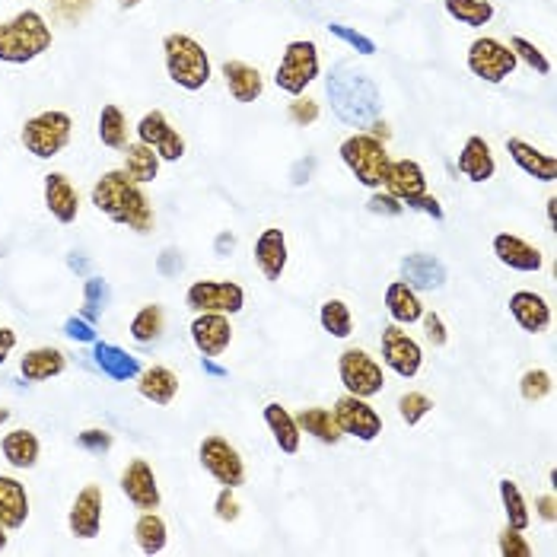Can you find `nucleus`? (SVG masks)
I'll return each instance as SVG.
<instances>
[{"label":"nucleus","mask_w":557,"mask_h":557,"mask_svg":"<svg viewBox=\"0 0 557 557\" xmlns=\"http://www.w3.org/2000/svg\"><path fill=\"white\" fill-rule=\"evenodd\" d=\"M10 421V411L7 408H0V424H7Z\"/></svg>","instance_id":"obj_63"},{"label":"nucleus","mask_w":557,"mask_h":557,"mask_svg":"<svg viewBox=\"0 0 557 557\" xmlns=\"http://www.w3.org/2000/svg\"><path fill=\"white\" fill-rule=\"evenodd\" d=\"M497 548H500L503 557H532V545L526 542V535H522L519 529H513V526H507L500 532Z\"/></svg>","instance_id":"obj_46"},{"label":"nucleus","mask_w":557,"mask_h":557,"mask_svg":"<svg viewBox=\"0 0 557 557\" xmlns=\"http://www.w3.org/2000/svg\"><path fill=\"white\" fill-rule=\"evenodd\" d=\"M83 297H86L83 316H86V319H96L99 312L106 309V303H109V287H106V281H99V277H90V281H86V287H83Z\"/></svg>","instance_id":"obj_45"},{"label":"nucleus","mask_w":557,"mask_h":557,"mask_svg":"<svg viewBox=\"0 0 557 557\" xmlns=\"http://www.w3.org/2000/svg\"><path fill=\"white\" fill-rule=\"evenodd\" d=\"M338 153H341L344 166L351 169V176L360 185H367L373 191L386 185V172H389V163H392L386 141H379V137H373V134H351L341 144Z\"/></svg>","instance_id":"obj_5"},{"label":"nucleus","mask_w":557,"mask_h":557,"mask_svg":"<svg viewBox=\"0 0 557 557\" xmlns=\"http://www.w3.org/2000/svg\"><path fill=\"white\" fill-rule=\"evenodd\" d=\"M510 51L516 55V61L529 64V71H535L538 77H548V74H551V61L545 58V51H538L529 39L513 36V39H510Z\"/></svg>","instance_id":"obj_42"},{"label":"nucleus","mask_w":557,"mask_h":557,"mask_svg":"<svg viewBox=\"0 0 557 557\" xmlns=\"http://www.w3.org/2000/svg\"><path fill=\"white\" fill-rule=\"evenodd\" d=\"M93 357H96V367L106 373L109 379H115V382L137 379V376H141V370H144L141 360H137L134 354H128V351H121V347H115V344L96 341Z\"/></svg>","instance_id":"obj_31"},{"label":"nucleus","mask_w":557,"mask_h":557,"mask_svg":"<svg viewBox=\"0 0 557 557\" xmlns=\"http://www.w3.org/2000/svg\"><path fill=\"white\" fill-rule=\"evenodd\" d=\"M316 118H319V102H316V99L297 96V99L290 102V121H293V125L306 128V125H312Z\"/></svg>","instance_id":"obj_49"},{"label":"nucleus","mask_w":557,"mask_h":557,"mask_svg":"<svg viewBox=\"0 0 557 557\" xmlns=\"http://www.w3.org/2000/svg\"><path fill=\"white\" fill-rule=\"evenodd\" d=\"M64 335L67 338H74V341H83V344H96V332H93V325L90 322H83L77 316H71L64 322Z\"/></svg>","instance_id":"obj_53"},{"label":"nucleus","mask_w":557,"mask_h":557,"mask_svg":"<svg viewBox=\"0 0 557 557\" xmlns=\"http://www.w3.org/2000/svg\"><path fill=\"white\" fill-rule=\"evenodd\" d=\"M223 80H226V90L236 102H255L261 93H265V77H261L258 67L246 64V61H226L223 64Z\"/></svg>","instance_id":"obj_26"},{"label":"nucleus","mask_w":557,"mask_h":557,"mask_svg":"<svg viewBox=\"0 0 557 557\" xmlns=\"http://www.w3.org/2000/svg\"><path fill=\"white\" fill-rule=\"evenodd\" d=\"M99 141L109 150H125L128 147V118L118 106H102L99 112Z\"/></svg>","instance_id":"obj_37"},{"label":"nucleus","mask_w":557,"mask_h":557,"mask_svg":"<svg viewBox=\"0 0 557 557\" xmlns=\"http://www.w3.org/2000/svg\"><path fill=\"white\" fill-rule=\"evenodd\" d=\"M468 71H472L478 80L484 83H503L507 77H513L516 71V55L510 51V45H503L497 39H475L472 45H468Z\"/></svg>","instance_id":"obj_11"},{"label":"nucleus","mask_w":557,"mask_h":557,"mask_svg":"<svg viewBox=\"0 0 557 557\" xmlns=\"http://www.w3.org/2000/svg\"><path fill=\"white\" fill-rule=\"evenodd\" d=\"M118 4L128 10V7H137V4H141V0H118Z\"/></svg>","instance_id":"obj_62"},{"label":"nucleus","mask_w":557,"mask_h":557,"mask_svg":"<svg viewBox=\"0 0 557 557\" xmlns=\"http://www.w3.org/2000/svg\"><path fill=\"white\" fill-rule=\"evenodd\" d=\"M297 417V424H300V430L303 433H309L312 440H319V443H325V446H335V443H341V427H338V421H335V414L328 411V408H303L300 414H293Z\"/></svg>","instance_id":"obj_34"},{"label":"nucleus","mask_w":557,"mask_h":557,"mask_svg":"<svg viewBox=\"0 0 557 557\" xmlns=\"http://www.w3.org/2000/svg\"><path fill=\"white\" fill-rule=\"evenodd\" d=\"M319 322L332 338L344 341L354 335V316H351V306H347L344 300H325L319 309Z\"/></svg>","instance_id":"obj_40"},{"label":"nucleus","mask_w":557,"mask_h":557,"mask_svg":"<svg viewBox=\"0 0 557 557\" xmlns=\"http://www.w3.org/2000/svg\"><path fill=\"white\" fill-rule=\"evenodd\" d=\"M163 58L169 80L188 93H198L211 83V58L201 42H195L185 32H169L163 39Z\"/></svg>","instance_id":"obj_4"},{"label":"nucleus","mask_w":557,"mask_h":557,"mask_svg":"<svg viewBox=\"0 0 557 557\" xmlns=\"http://www.w3.org/2000/svg\"><path fill=\"white\" fill-rule=\"evenodd\" d=\"M29 519V494L26 484L10 475H0V522L7 529H20Z\"/></svg>","instance_id":"obj_29"},{"label":"nucleus","mask_w":557,"mask_h":557,"mask_svg":"<svg viewBox=\"0 0 557 557\" xmlns=\"http://www.w3.org/2000/svg\"><path fill=\"white\" fill-rule=\"evenodd\" d=\"M64 367H67V360L58 347H32L20 360V373L26 382H48V379L61 376Z\"/></svg>","instance_id":"obj_32"},{"label":"nucleus","mask_w":557,"mask_h":557,"mask_svg":"<svg viewBox=\"0 0 557 557\" xmlns=\"http://www.w3.org/2000/svg\"><path fill=\"white\" fill-rule=\"evenodd\" d=\"M443 7L452 20L468 29H481L491 23V16H494L491 0H443Z\"/></svg>","instance_id":"obj_36"},{"label":"nucleus","mask_w":557,"mask_h":557,"mask_svg":"<svg viewBox=\"0 0 557 557\" xmlns=\"http://www.w3.org/2000/svg\"><path fill=\"white\" fill-rule=\"evenodd\" d=\"M125 172L137 182V185H147L156 179V172H160V156L153 153V147L147 144H128L125 147Z\"/></svg>","instance_id":"obj_35"},{"label":"nucleus","mask_w":557,"mask_h":557,"mask_svg":"<svg viewBox=\"0 0 557 557\" xmlns=\"http://www.w3.org/2000/svg\"><path fill=\"white\" fill-rule=\"evenodd\" d=\"M367 207H370V214H382V217H402L405 214V201H398L395 195H389V191H382V188L373 191Z\"/></svg>","instance_id":"obj_48"},{"label":"nucleus","mask_w":557,"mask_h":557,"mask_svg":"<svg viewBox=\"0 0 557 557\" xmlns=\"http://www.w3.org/2000/svg\"><path fill=\"white\" fill-rule=\"evenodd\" d=\"M137 392H141V398H147V402L166 408L172 405V398L179 395V376L169 367H147L137 376Z\"/></svg>","instance_id":"obj_30"},{"label":"nucleus","mask_w":557,"mask_h":557,"mask_svg":"<svg viewBox=\"0 0 557 557\" xmlns=\"http://www.w3.org/2000/svg\"><path fill=\"white\" fill-rule=\"evenodd\" d=\"M405 207H411V211H421V214H427L433 220H443V207H440V201L433 198V195H421V198L408 201Z\"/></svg>","instance_id":"obj_54"},{"label":"nucleus","mask_w":557,"mask_h":557,"mask_svg":"<svg viewBox=\"0 0 557 557\" xmlns=\"http://www.w3.org/2000/svg\"><path fill=\"white\" fill-rule=\"evenodd\" d=\"M233 246H236V239H233L230 233H223V236L217 239V252H220V255H223L226 249H230V252H233Z\"/></svg>","instance_id":"obj_59"},{"label":"nucleus","mask_w":557,"mask_h":557,"mask_svg":"<svg viewBox=\"0 0 557 557\" xmlns=\"http://www.w3.org/2000/svg\"><path fill=\"white\" fill-rule=\"evenodd\" d=\"M16 347V332H10V328L0 325V363H4Z\"/></svg>","instance_id":"obj_57"},{"label":"nucleus","mask_w":557,"mask_h":557,"mask_svg":"<svg viewBox=\"0 0 557 557\" xmlns=\"http://www.w3.org/2000/svg\"><path fill=\"white\" fill-rule=\"evenodd\" d=\"M4 548H7V526L0 522V551H4Z\"/></svg>","instance_id":"obj_61"},{"label":"nucleus","mask_w":557,"mask_h":557,"mask_svg":"<svg viewBox=\"0 0 557 557\" xmlns=\"http://www.w3.org/2000/svg\"><path fill=\"white\" fill-rule=\"evenodd\" d=\"M134 542L144 554H160L166 548V522L153 510L141 513V519L134 522Z\"/></svg>","instance_id":"obj_39"},{"label":"nucleus","mask_w":557,"mask_h":557,"mask_svg":"<svg viewBox=\"0 0 557 557\" xmlns=\"http://www.w3.org/2000/svg\"><path fill=\"white\" fill-rule=\"evenodd\" d=\"M459 172L468 182H478V185L487 182V179H494L497 160H494V153H491V147H487L484 137L472 134L462 144V150H459Z\"/></svg>","instance_id":"obj_25"},{"label":"nucleus","mask_w":557,"mask_h":557,"mask_svg":"<svg viewBox=\"0 0 557 557\" xmlns=\"http://www.w3.org/2000/svg\"><path fill=\"white\" fill-rule=\"evenodd\" d=\"M510 316L516 325L529 335H542L551 325V306L545 297H538L532 290H516L510 297Z\"/></svg>","instance_id":"obj_21"},{"label":"nucleus","mask_w":557,"mask_h":557,"mask_svg":"<svg viewBox=\"0 0 557 557\" xmlns=\"http://www.w3.org/2000/svg\"><path fill=\"white\" fill-rule=\"evenodd\" d=\"M188 335L201 357H220L233 341V325L230 316H223V312H195Z\"/></svg>","instance_id":"obj_15"},{"label":"nucleus","mask_w":557,"mask_h":557,"mask_svg":"<svg viewBox=\"0 0 557 557\" xmlns=\"http://www.w3.org/2000/svg\"><path fill=\"white\" fill-rule=\"evenodd\" d=\"M121 491L134 503V510H141V513L160 507V484H156L150 462L144 459L128 462V468L121 472Z\"/></svg>","instance_id":"obj_16"},{"label":"nucleus","mask_w":557,"mask_h":557,"mask_svg":"<svg viewBox=\"0 0 557 557\" xmlns=\"http://www.w3.org/2000/svg\"><path fill=\"white\" fill-rule=\"evenodd\" d=\"M500 503H503V513H507V526L526 532L532 522V513H529V503H526V497H522L516 481H510V478L500 481Z\"/></svg>","instance_id":"obj_38"},{"label":"nucleus","mask_w":557,"mask_h":557,"mask_svg":"<svg viewBox=\"0 0 557 557\" xmlns=\"http://www.w3.org/2000/svg\"><path fill=\"white\" fill-rule=\"evenodd\" d=\"M389 191V195H395L398 201H414L427 195V176L421 163L414 160H392L389 163V172H386V185H382Z\"/></svg>","instance_id":"obj_23"},{"label":"nucleus","mask_w":557,"mask_h":557,"mask_svg":"<svg viewBox=\"0 0 557 557\" xmlns=\"http://www.w3.org/2000/svg\"><path fill=\"white\" fill-rule=\"evenodd\" d=\"M535 510H538V516H542L548 526H554L557 522V500H554V494H542L535 500Z\"/></svg>","instance_id":"obj_55"},{"label":"nucleus","mask_w":557,"mask_h":557,"mask_svg":"<svg viewBox=\"0 0 557 557\" xmlns=\"http://www.w3.org/2000/svg\"><path fill=\"white\" fill-rule=\"evenodd\" d=\"M51 26L36 10L16 13L13 20L0 23V61L4 64H26L51 48Z\"/></svg>","instance_id":"obj_3"},{"label":"nucleus","mask_w":557,"mask_h":557,"mask_svg":"<svg viewBox=\"0 0 557 557\" xmlns=\"http://www.w3.org/2000/svg\"><path fill=\"white\" fill-rule=\"evenodd\" d=\"M430 411H433V402L424 392H405L398 398V417H402L408 427H417Z\"/></svg>","instance_id":"obj_43"},{"label":"nucleus","mask_w":557,"mask_h":557,"mask_svg":"<svg viewBox=\"0 0 557 557\" xmlns=\"http://www.w3.org/2000/svg\"><path fill=\"white\" fill-rule=\"evenodd\" d=\"M93 204L99 214L112 217L115 223L128 226L134 233L153 230V207L125 169H112L93 185Z\"/></svg>","instance_id":"obj_2"},{"label":"nucleus","mask_w":557,"mask_h":557,"mask_svg":"<svg viewBox=\"0 0 557 557\" xmlns=\"http://www.w3.org/2000/svg\"><path fill=\"white\" fill-rule=\"evenodd\" d=\"M548 223L551 230H557V198H548Z\"/></svg>","instance_id":"obj_60"},{"label":"nucleus","mask_w":557,"mask_h":557,"mask_svg":"<svg viewBox=\"0 0 557 557\" xmlns=\"http://www.w3.org/2000/svg\"><path fill=\"white\" fill-rule=\"evenodd\" d=\"M319 77V48L306 42V39H297L284 48V58L277 64V74H274V83L277 90H284L290 96H303L306 86Z\"/></svg>","instance_id":"obj_8"},{"label":"nucleus","mask_w":557,"mask_h":557,"mask_svg":"<svg viewBox=\"0 0 557 557\" xmlns=\"http://www.w3.org/2000/svg\"><path fill=\"white\" fill-rule=\"evenodd\" d=\"M201 367H204V373H211V376H226V370L223 367H217V363H214V357H201Z\"/></svg>","instance_id":"obj_58"},{"label":"nucleus","mask_w":557,"mask_h":557,"mask_svg":"<svg viewBox=\"0 0 557 557\" xmlns=\"http://www.w3.org/2000/svg\"><path fill=\"white\" fill-rule=\"evenodd\" d=\"M160 271L163 274H179L182 271V255L179 252H163V258H160Z\"/></svg>","instance_id":"obj_56"},{"label":"nucleus","mask_w":557,"mask_h":557,"mask_svg":"<svg viewBox=\"0 0 557 557\" xmlns=\"http://www.w3.org/2000/svg\"><path fill=\"white\" fill-rule=\"evenodd\" d=\"M198 459L204 465V472L211 475L217 484L223 487H242L246 484V462H242L239 456V449L230 443V440H223V437H204L201 446H198Z\"/></svg>","instance_id":"obj_9"},{"label":"nucleus","mask_w":557,"mask_h":557,"mask_svg":"<svg viewBox=\"0 0 557 557\" xmlns=\"http://www.w3.org/2000/svg\"><path fill=\"white\" fill-rule=\"evenodd\" d=\"M554 389V382H551V373L548 370H526L519 379V392L526 402H542V398H548Z\"/></svg>","instance_id":"obj_44"},{"label":"nucleus","mask_w":557,"mask_h":557,"mask_svg":"<svg viewBox=\"0 0 557 557\" xmlns=\"http://www.w3.org/2000/svg\"><path fill=\"white\" fill-rule=\"evenodd\" d=\"M265 424L271 430V437L277 443V449L287 452V456H297L300 452V440H303V430L297 424V417H293L284 405H265Z\"/></svg>","instance_id":"obj_28"},{"label":"nucleus","mask_w":557,"mask_h":557,"mask_svg":"<svg viewBox=\"0 0 557 557\" xmlns=\"http://www.w3.org/2000/svg\"><path fill=\"white\" fill-rule=\"evenodd\" d=\"M402 277L405 284L417 293H430V290H443L446 284V265L437 255H427V252H414L402 258Z\"/></svg>","instance_id":"obj_20"},{"label":"nucleus","mask_w":557,"mask_h":557,"mask_svg":"<svg viewBox=\"0 0 557 557\" xmlns=\"http://www.w3.org/2000/svg\"><path fill=\"white\" fill-rule=\"evenodd\" d=\"M137 141L153 147V153L160 156V163H179L185 156L182 134L169 125V118L160 109L147 112L141 121H137Z\"/></svg>","instance_id":"obj_14"},{"label":"nucleus","mask_w":557,"mask_h":557,"mask_svg":"<svg viewBox=\"0 0 557 557\" xmlns=\"http://www.w3.org/2000/svg\"><path fill=\"white\" fill-rule=\"evenodd\" d=\"M67 526H71V535L83 538V542H90V538L99 535L102 529V487L99 484H86L77 494L71 513H67Z\"/></svg>","instance_id":"obj_17"},{"label":"nucleus","mask_w":557,"mask_h":557,"mask_svg":"<svg viewBox=\"0 0 557 557\" xmlns=\"http://www.w3.org/2000/svg\"><path fill=\"white\" fill-rule=\"evenodd\" d=\"M382 303H386V312H389V319L395 325H414V322H421V316H424L421 297H417V290H411L405 281H392L386 287Z\"/></svg>","instance_id":"obj_27"},{"label":"nucleus","mask_w":557,"mask_h":557,"mask_svg":"<svg viewBox=\"0 0 557 557\" xmlns=\"http://www.w3.org/2000/svg\"><path fill=\"white\" fill-rule=\"evenodd\" d=\"M325 93L332 99V109L338 121L347 128H370L382 112V96L373 77L351 64H338L325 80Z\"/></svg>","instance_id":"obj_1"},{"label":"nucleus","mask_w":557,"mask_h":557,"mask_svg":"<svg viewBox=\"0 0 557 557\" xmlns=\"http://www.w3.org/2000/svg\"><path fill=\"white\" fill-rule=\"evenodd\" d=\"M255 265L261 271L265 281H281V274L287 271V239L284 230H277V226H268V230H261V236L255 239Z\"/></svg>","instance_id":"obj_19"},{"label":"nucleus","mask_w":557,"mask_h":557,"mask_svg":"<svg viewBox=\"0 0 557 557\" xmlns=\"http://www.w3.org/2000/svg\"><path fill=\"white\" fill-rule=\"evenodd\" d=\"M507 153H510V160L526 172L529 179H538V182H545L551 185L557 179V160L551 153H542L538 147L526 144L522 137H510L507 141Z\"/></svg>","instance_id":"obj_24"},{"label":"nucleus","mask_w":557,"mask_h":557,"mask_svg":"<svg viewBox=\"0 0 557 557\" xmlns=\"http://www.w3.org/2000/svg\"><path fill=\"white\" fill-rule=\"evenodd\" d=\"M185 306L191 312H223L236 316L246 306V290L236 281H195L185 293Z\"/></svg>","instance_id":"obj_13"},{"label":"nucleus","mask_w":557,"mask_h":557,"mask_svg":"<svg viewBox=\"0 0 557 557\" xmlns=\"http://www.w3.org/2000/svg\"><path fill=\"white\" fill-rule=\"evenodd\" d=\"M74 121L67 112H39L36 118H29L23 125V147L36 156V160H51L58 156L67 144H71Z\"/></svg>","instance_id":"obj_6"},{"label":"nucleus","mask_w":557,"mask_h":557,"mask_svg":"<svg viewBox=\"0 0 557 557\" xmlns=\"http://www.w3.org/2000/svg\"><path fill=\"white\" fill-rule=\"evenodd\" d=\"M332 414H335V421H338L344 437H354L360 443H373L382 433V414L360 395L344 392L335 402Z\"/></svg>","instance_id":"obj_12"},{"label":"nucleus","mask_w":557,"mask_h":557,"mask_svg":"<svg viewBox=\"0 0 557 557\" xmlns=\"http://www.w3.org/2000/svg\"><path fill=\"white\" fill-rule=\"evenodd\" d=\"M45 207L58 223H74L80 214V191L64 172H51L45 176Z\"/></svg>","instance_id":"obj_22"},{"label":"nucleus","mask_w":557,"mask_h":557,"mask_svg":"<svg viewBox=\"0 0 557 557\" xmlns=\"http://www.w3.org/2000/svg\"><path fill=\"white\" fill-rule=\"evenodd\" d=\"M77 443L86 449V452H96V456H102V452H109L112 449V433L109 430H99V427H93V430H83L80 437H77Z\"/></svg>","instance_id":"obj_50"},{"label":"nucleus","mask_w":557,"mask_h":557,"mask_svg":"<svg viewBox=\"0 0 557 557\" xmlns=\"http://www.w3.org/2000/svg\"><path fill=\"white\" fill-rule=\"evenodd\" d=\"M338 379L344 392L360 395V398H373L386 389V370L376 357H370L363 347H347L338 357Z\"/></svg>","instance_id":"obj_7"},{"label":"nucleus","mask_w":557,"mask_h":557,"mask_svg":"<svg viewBox=\"0 0 557 557\" xmlns=\"http://www.w3.org/2000/svg\"><path fill=\"white\" fill-rule=\"evenodd\" d=\"M0 452H4V459L20 468V472H26V468H36L39 462V437L32 430H10L4 440H0Z\"/></svg>","instance_id":"obj_33"},{"label":"nucleus","mask_w":557,"mask_h":557,"mask_svg":"<svg viewBox=\"0 0 557 557\" xmlns=\"http://www.w3.org/2000/svg\"><path fill=\"white\" fill-rule=\"evenodd\" d=\"M163 328H166V312H163V306L150 303V306H144V309L131 319V338H134L137 344H153L156 338L163 335Z\"/></svg>","instance_id":"obj_41"},{"label":"nucleus","mask_w":557,"mask_h":557,"mask_svg":"<svg viewBox=\"0 0 557 557\" xmlns=\"http://www.w3.org/2000/svg\"><path fill=\"white\" fill-rule=\"evenodd\" d=\"M379 354H382V367H389L395 376H402V379H414L424 367L421 344L405 332V325H395V322L382 328Z\"/></svg>","instance_id":"obj_10"},{"label":"nucleus","mask_w":557,"mask_h":557,"mask_svg":"<svg viewBox=\"0 0 557 557\" xmlns=\"http://www.w3.org/2000/svg\"><path fill=\"white\" fill-rule=\"evenodd\" d=\"M328 32H332V36H338L341 42H347L354 51H360V55H376V42L373 39H367L363 36V32H357V29H351V26H341V23H332L328 26Z\"/></svg>","instance_id":"obj_47"},{"label":"nucleus","mask_w":557,"mask_h":557,"mask_svg":"<svg viewBox=\"0 0 557 557\" xmlns=\"http://www.w3.org/2000/svg\"><path fill=\"white\" fill-rule=\"evenodd\" d=\"M214 513H217V519H223V522H236V519H239V500H236V494H233V487H223V491L217 494Z\"/></svg>","instance_id":"obj_52"},{"label":"nucleus","mask_w":557,"mask_h":557,"mask_svg":"<svg viewBox=\"0 0 557 557\" xmlns=\"http://www.w3.org/2000/svg\"><path fill=\"white\" fill-rule=\"evenodd\" d=\"M494 255L500 265H507L510 271H519V274H535L542 271L545 265V255L538 252L532 242L519 239L513 233H497L494 236Z\"/></svg>","instance_id":"obj_18"},{"label":"nucleus","mask_w":557,"mask_h":557,"mask_svg":"<svg viewBox=\"0 0 557 557\" xmlns=\"http://www.w3.org/2000/svg\"><path fill=\"white\" fill-rule=\"evenodd\" d=\"M421 322H424V338L433 344V347H443L446 341H449V332H446V325H443V319H440V312H427L424 309V316H421Z\"/></svg>","instance_id":"obj_51"}]
</instances>
